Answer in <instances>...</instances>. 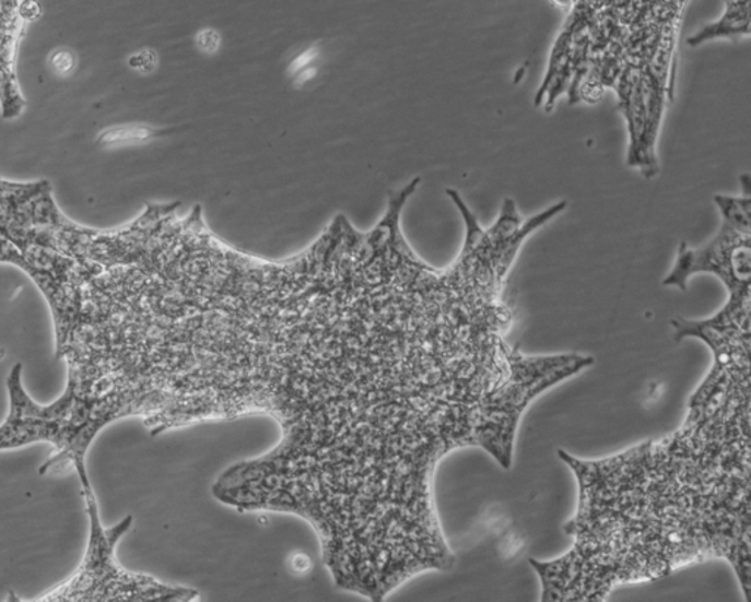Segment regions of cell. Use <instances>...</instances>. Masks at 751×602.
Segmentation results:
<instances>
[{
  "label": "cell",
  "mask_w": 751,
  "mask_h": 602,
  "mask_svg": "<svg viewBox=\"0 0 751 602\" xmlns=\"http://www.w3.org/2000/svg\"><path fill=\"white\" fill-rule=\"evenodd\" d=\"M40 5L36 2H21L16 7V15L24 21H34L40 16Z\"/></svg>",
  "instance_id": "12"
},
{
  "label": "cell",
  "mask_w": 751,
  "mask_h": 602,
  "mask_svg": "<svg viewBox=\"0 0 751 602\" xmlns=\"http://www.w3.org/2000/svg\"><path fill=\"white\" fill-rule=\"evenodd\" d=\"M714 201L723 213L724 223H727L738 234L751 236L750 196L728 197L719 193V196L714 197Z\"/></svg>",
  "instance_id": "7"
},
{
  "label": "cell",
  "mask_w": 751,
  "mask_h": 602,
  "mask_svg": "<svg viewBox=\"0 0 751 602\" xmlns=\"http://www.w3.org/2000/svg\"><path fill=\"white\" fill-rule=\"evenodd\" d=\"M0 102L3 118H15L23 111L24 98L21 97L12 64H0Z\"/></svg>",
  "instance_id": "9"
},
{
  "label": "cell",
  "mask_w": 751,
  "mask_h": 602,
  "mask_svg": "<svg viewBox=\"0 0 751 602\" xmlns=\"http://www.w3.org/2000/svg\"><path fill=\"white\" fill-rule=\"evenodd\" d=\"M521 225L523 219L521 214L518 213L517 204H515L513 198H505L495 225L484 232L482 252H486L489 258H491L497 249L504 247L517 234Z\"/></svg>",
  "instance_id": "6"
},
{
  "label": "cell",
  "mask_w": 751,
  "mask_h": 602,
  "mask_svg": "<svg viewBox=\"0 0 751 602\" xmlns=\"http://www.w3.org/2000/svg\"><path fill=\"white\" fill-rule=\"evenodd\" d=\"M573 32H571V29H566V32L562 33L561 36L558 37L555 46H553L552 49L551 59H549L547 75H544L542 87H540L539 92L536 93V106H540L543 97L547 96L549 85L552 84V81L555 79L558 72L562 70V67H564V64L568 62L571 56H573Z\"/></svg>",
  "instance_id": "8"
},
{
  "label": "cell",
  "mask_w": 751,
  "mask_h": 602,
  "mask_svg": "<svg viewBox=\"0 0 751 602\" xmlns=\"http://www.w3.org/2000/svg\"><path fill=\"white\" fill-rule=\"evenodd\" d=\"M446 193L453 198L454 203L457 204V208L461 210L462 216H465L467 236L462 256H474L476 252L482 251L484 231L479 226L478 219L470 212V209L467 208L465 201L458 196L457 191H454V189H446Z\"/></svg>",
  "instance_id": "10"
},
{
  "label": "cell",
  "mask_w": 751,
  "mask_h": 602,
  "mask_svg": "<svg viewBox=\"0 0 751 602\" xmlns=\"http://www.w3.org/2000/svg\"><path fill=\"white\" fill-rule=\"evenodd\" d=\"M89 515V544L79 569L58 587L34 600H25L10 592L7 602H192L197 593L192 589L169 587L150 578L124 569L117 560L119 540L131 527L132 518L112 528L102 524L96 496L84 494Z\"/></svg>",
  "instance_id": "1"
},
{
  "label": "cell",
  "mask_w": 751,
  "mask_h": 602,
  "mask_svg": "<svg viewBox=\"0 0 751 602\" xmlns=\"http://www.w3.org/2000/svg\"><path fill=\"white\" fill-rule=\"evenodd\" d=\"M565 209L566 201H561V203L552 205V208L544 210V212L536 214V216L531 217L529 222L519 227L517 234H515L513 238H511L508 243L504 245V247H501L495 253H493L491 261L493 269H495L496 281L500 283V285L502 281H504L506 273H508L509 267L513 265L514 258L517 256L518 249L521 248V245L525 244L527 236L533 234V232L538 231L540 226H543L544 223L551 221V219L555 217L556 214H560L562 210Z\"/></svg>",
  "instance_id": "5"
},
{
  "label": "cell",
  "mask_w": 751,
  "mask_h": 602,
  "mask_svg": "<svg viewBox=\"0 0 751 602\" xmlns=\"http://www.w3.org/2000/svg\"><path fill=\"white\" fill-rule=\"evenodd\" d=\"M50 64L56 74L67 75L74 70L75 58L70 50H58L50 56Z\"/></svg>",
  "instance_id": "11"
},
{
  "label": "cell",
  "mask_w": 751,
  "mask_h": 602,
  "mask_svg": "<svg viewBox=\"0 0 751 602\" xmlns=\"http://www.w3.org/2000/svg\"><path fill=\"white\" fill-rule=\"evenodd\" d=\"M751 236L741 235L723 223L718 235L705 247L693 249L687 243L678 248L676 265L664 286L687 291L689 279L697 273H712L725 283L729 294L749 290L751 278Z\"/></svg>",
  "instance_id": "3"
},
{
  "label": "cell",
  "mask_w": 751,
  "mask_h": 602,
  "mask_svg": "<svg viewBox=\"0 0 751 602\" xmlns=\"http://www.w3.org/2000/svg\"><path fill=\"white\" fill-rule=\"evenodd\" d=\"M531 565L542 580V602H605L615 585L633 582L621 562L577 543L558 560Z\"/></svg>",
  "instance_id": "2"
},
{
  "label": "cell",
  "mask_w": 751,
  "mask_h": 602,
  "mask_svg": "<svg viewBox=\"0 0 751 602\" xmlns=\"http://www.w3.org/2000/svg\"><path fill=\"white\" fill-rule=\"evenodd\" d=\"M750 34V2L725 3L724 15L715 23L687 38V45L697 47L715 38H732L749 36Z\"/></svg>",
  "instance_id": "4"
}]
</instances>
